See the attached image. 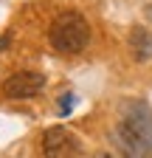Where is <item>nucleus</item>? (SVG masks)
Listing matches in <instances>:
<instances>
[{"label":"nucleus","instance_id":"obj_8","mask_svg":"<svg viewBox=\"0 0 152 158\" xmlns=\"http://www.w3.org/2000/svg\"><path fill=\"white\" fill-rule=\"evenodd\" d=\"M93 158H113V155H110V152H104V150H102V152H96V155H93Z\"/></svg>","mask_w":152,"mask_h":158},{"label":"nucleus","instance_id":"obj_7","mask_svg":"<svg viewBox=\"0 0 152 158\" xmlns=\"http://www.w3.org/2000/svg\"><path fill=\"white\" fill-rule=\"evenodd\" d=\"M9 43H11V34H3V40H0V51H3Z\"/></svg>","mask_w":152,"mask_h":158},{"label":"nucleus","instance_id":"obj_1","mask_svg":"<svg viewBox=\"0 0 152 158\" xmlns=\"http://www.w3.org/2000/svg\"><path fill=\"white\" fill-rule=\"evenodd\" d=\"M113 138L124 158H152V113L141 102H130L118 118Z\"/></svg>","mask_w":152,"mask_h":158},{"label":"nucleus","instance_id":"obj_6","mask_svg":"<svg viewBox=\"0 0 152 158\" xmlns=\"http://www.w3.org/2000/svg\"><path fill=\"white\" fill-rule=\"evenodd\" d=\"M73 105H76V93H59V99H56V110H59V116H70V110H73Z\"/></svg>","mask_w":152,"mask_h":158},{"label":"nucleus","instance_id":"obj_5","mask_svg":"<svg viewBox=\"0 0 152 158\" xmlns=\"http://www.w3.org/2000/svg\"><path fill=\"white\" fill-rule=\"evenodd\" d=\"M130 48H132V56L138 62H146L152 56V34L144 26H132L130 28Z\"/></svg>","mask_w":152,"mask_h":158},{"label":"nucleus","instance_id":"obj_4","mask_svg":"<svg viewBox=\"0 0 152 158\" xmlns=\"http://www.w3.org/2000/svg\"><path fill=\"white\" fill-rule=\"evenodd\" d=\"M42 88H45V76L37 71H17L3 82V93L9 99H31L42 93Z\"/></svg>","mask_w":152,"mask_h":158},{"label":"nucleus","instance_id":"obj_3","mask_svg":"<svg viewBox=\"0 0 152 158\" xmlns=\"http://www.w3.org/2000/svg\"><path fill=\"white\" fill-rule=\"evenodd\" d=\"M45 158H82V141L68 127H48L42 135Z\"/></svg>","mask_w":152,"mask_h":158},{"label":"nucleus","instance_id":"obj_9","mask_svg":"<svg viewBox=\"0 0 152 158\" xmlns=\"http://www.w3.org/2000/svg\"><path fill=\"white\" fill-rule=\"evenodd\" d=\"M146 14H149V17H152V3H146Z\"/></svg>","mask_w":152,"mask_h":158},{"label":"nucleus","instance_id":"obj_2","mask_svg":"<svg viewBox=\"0 0 152 158\" xmlns=\"http://www.w3.org/2000/svg\"><path fill=\"white\" fill-rule=\"evenodd\" d=\"M48 43L59 54H79L90 43V23L79 11H59L48 26Z\"/></svg>","mask_w":152,"mask_h":158}]
</instances>
